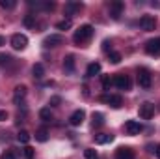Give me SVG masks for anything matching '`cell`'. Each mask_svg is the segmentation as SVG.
I'll use <instances>...</instances> for the list:
<instances>
[{
	"instance_id": "6da1fadb",
	"label": "cell",
	"mask_w": 160,
	"mask_h": 159,
	"mask_svg": "<svg viewBox=\"0 0 160 159\" xmlns=\"http://www.w3.org/2000/svg\"><path fill=\"white\" fill-rule=\"evenodd\" d=\"M91 36H93V26H91V25H82L78 30L75 32L73 41H75L77 45H84V43H88V41L91 40Z\"/></svg>"
},
{
	"instance_id": "7a4b0ae2",
	"label": "cell",
	"mask_w": 160,
	"mask_h": 159,
	"mask_svg": "<svg viewBox=\"0 0 160 159\" xmlns=\"http://www.w3.org/2000/svg\"><path fill=\"white\" fill-rule=\"evenodd\" d=\"M114 86H118L119 90H130V86H132V82L128 79V75H125V73H118V75H114Z\"/></svg>"
},
{
	"instance_id": "3957f363",
	"label": "cell",
	"mask_w": 160,
	"mask_h": 159,
	"mask_svg": "<svg viewBox=\"0 0 160 159\" xmlns=\"http://www.w3.org/2000/svg\"><path fill=\"white\" fill-rule=\"evenodd\" d=\"M101 101L102 103H108L114 109H119L121 105H123V99H121V96H118V94H104V96H101Z\"/></svg>"
},
{
	"instance_id": "277c9868",
	"label": "cell",
	"mask_w": 160,
	"mask_h": 159,
	"mask_svg": "<svg viewBox=\"0 0 160 159\" xmlns=\"http://www.w3.org/2000/svg\"><path fill=\"white\" fill-rule=\"evenodd\" d=\"M26 45H28V38L24 34H13L11 36V47L15 51H22V49H26Z\"/></svg>"
},
{
	"instance_id": "5b68a950",
	"label": "cell",
	"mask_w": 160,
	"mask_h": 159,
	"mask_svg": "<svg viewBox=\"0 0 160 159\" xmlns=\"http://www.w3.org/2000/svg\"><path fill=\"white\" fill-rule=\"evenodd\" d=\"M153 116H155V105L149 103V101L142 103V105H140V118L142 120H151Z\"/></svg>"
},
{
	"instance_id": "8992f818",
	"label": "cell",
	"mask_w": 160,
	"mask_h": 159,
	"mask_svg": "<svg viewBox=\"0 0 160 159\" xmlns=\"http://www.w3.org/2000/svg\"><path fill=\"white\" fill-rule=\"evenodd\" d=\"M140 26H142V30H145V32L155 30V26H157V17H155V15H143V17L140 19Z\"/></svg>"
},
{
	"instance_id": "52a82bcc",
	"label": "cell",
	"mask_w": 160,
	"mask_h": 159,
	"mask_svg": "<svg viewBox=\"0 0 160 159\" xmlns=\"http://www.w3.org/2000/svg\"><path fill=\"white\" fill-rule=\"evenodd\" d=\"M123 9H125V4H123L121 0L110 2V17H112L114 21H118L121 15H123Z\"/></svg>"
},
{
	"instance_id": "ba28073f",
	"label": "cell",
	"mask_w": 160,
	"mask_h": 159,
	"mask_svg": "<svg viewBox=\"0 0 160 159\" xmlns=\"http://www.w3.org/2000/svg\"><path fill=\"white\" fill-rule=\"evenodd\" d=\"M145 52L149 56H160V38L149 40L145 43Z\"/></svg>"
},
{
	"instance_id": "9c48e42d",
	"label": "cell",
	"mask_w": 160,
	"mask_h": 159,
	"mask_svg": "<svg viewBox=\"0 0 160 159\" xmlns=\"http://www.w3.org/2000/svg\"><path fill=\"white\" fill-rule=\"evenodd\" d=\"M125 131L128 135H140L143 131V125L138 120H128V122H125Z\"/></svg>"
},
{
	"instance_id": "30bf717a",
	"label": "cell",
	"mask_w": 160,
	"mask_h": 159,
	"mask_svg": "<svg viewBox=\"0 0 160 159\" xmlns=\"http://www.w3.org/2000/svg\"><path fill=\"white\" fill-rule=\"evenodd\" d=\"M151 73H149V69H145V68H142V69H138V84L142 86V88H149L151 86Z\"/></svg>"
},
{
	"instance_id": "8fae6325",
	"label": "cell",
	"mask_w": 160,
	"mask_h": 159,
	"mask_svg": "<svg viewBox=\"0 0 160 159\" xmlns=\"http://www.w3.org/2000/svg\"><path fill=\"white\" fill-rule=\"evenodd\" d=\"M62 43H63V36H60V34H50V36H47V38L43 40V47L50 49V47H58V45H62Z\"/></svg>"
},
{
	"instance_id": "7c38bea8",
	"label": "cell",
	"mask_w": 160,
	"mask_h": 159,
	"mask_svg": "<svg viewBox=\"0 0 160 159\" xmlns=\"http://www.w3.org/2000/svg\"><path fill=\"white\" fill-rule=\"evenodd\" d=\"M116 159H134V150L128 146H121L116 150Z\"/></svg>"
},
{
	"instance_id": "4fadbf2b",
	"label": "cell",
	"mask_w": 160,
	"mask_h": 159,
	"mask_svg": "<svg viewBox=\"0 0 160 159\" xmlns=\"http://www.w3.org/2000/svg\"><path fill=\"white\" fill-rule=\"evenodd\" d=\"M84 118H86V112H84L82 109H78V111H75V112L69 116V123H71L73 127H78L80 123L84 122Z\"/></svg>"
},
{
	"instance_id": "5bb4252c",
	"label": "cell",
	"mask_w": 160,
	"mask_h": 159,
	"mask_svg": "<svg viewBox=\"0 0 160 159\" xmlns=\"http://www.w3.org/2000/svg\"><path fill=\"white\" fill-rule=\"evenodd\" d=\"M28 6H32V8H36V9H43V11H52V9L56 8L54 2H34V0H30Z\"/></svg>"
},
{
	"instance_id": "9a60e30c",
	"label": "cell",
	"mask_w": 160,
	"mask_h": 159,
	"mask_svg": "<svg viewBox=\"0 0 160 159\" xmlns=\"http://www.w3.org/2000/svg\"><path fill=\"white\" fill-rule=\"evenodd\" d=\"M75 68H77L75 56H73V54H67V56L63 58V71H65V73H75Z\"/></svg>"
},
{
	"instance_id": "2e32d148",
	"label": "cell",
	"mask_w": 160,
	"mask_h": 159,
	"mask_svg": "<svg viewBox=\"0 0 160 159\" xmlns=\"http://www.w3.org/2000/svg\"><path fill=\"white\" fill-rule=\"evenodd\" d=\"M82 9V2H67L65 4V15H75L77 11H80Z\"/></svg>"
},
{
	"instance_id": "e0dca14e",
	"label": "cell",
	"mask_w": 160,
	"mask_h": 159,
	"mask_svg": "<svg viewBox=\"0 0 160 159\" xmlns=\"http://www.w3.org/2000/svg\"><path fill=\"white\" fill-rule=\"evenodd\" d=\"M26 97V86H17L15 88V92H13V103H21L22 99Z\"/></svg>"
},
{
	"instance_id": "ac0fdd59",
	"label": "cell",
	"mask_w": 160,
	"mask_h": 159,
	"mask_svg": "<svg viewBox=\"0 0 160 159\" xmlns=\"http://www.w3.org/2000/svg\"><path fill=\"white\" fill-rule=\"evenodd\" d=\"M101 73V64L99 62H91L89 66H88V69H86V75L88 77H95V75H99Z\"/></svg>"
},
{
	"instance_id": "d6986e66",
	"label": "cell",
	"mask_w": 160,
	"mask_h": 159,
	"mask_svg": "<svg viewBox=\"0 0 160 159\" xmlns=\"http://www.w3.org/2000/svg\"><path fill=\"white\" fill-rule=\"evenodd\" d=\"M112 140H114V135H110V133H99V135H95V142L97 144H108Z\"/></svg>"
},
{
	"instance_id": "ffe728a7",
	"label": "cell",
	"mask_w": 160,
	"mask_h": 159,
	"mask_svg": "<svg viewBox=\"0 0 160 159\" xmlns=\"http://www.w3.org/2000/svg\"><path fill=\"white\" fill-rule=\"evenodd\" d=\"M32 73H34V79H43L45 77V66L43 64H36L32 68Z\"/></svg>"
},
{
	"instance_id": "44dd1931",
	"label": "cell",
	"mask_w": 160,
	"mask_h": 159,
	"mask_svg": "<svg viewBox=\"0 0 160 159\" xmlns=\"http://www.w3.org/2000/svg\"><path fill=\"white\" fill-rule=\"evenodd\" d=\"M30 139H32V137H30V133H28V131H24V129H21V131L17 133V140H19V142H22V144H28V142H30Z\"/></svg>"
},
{
	"instance_id": "7402d4cb",
	"label": "cell",
	"mask_w": 160,
	"mask_h": 159,
	"mask_svg": "<svg viewBox=\"0 0 160 159\" xmlns=\"http://www.w3.org/2000/svg\"><path fill=\"white\" fill-rule=\"evenodd\" d=\"M93 127H101L104 123V114L102 112H93Z\"/></svg>"
},
{
	"instance_id": "603a6c76",
	"label": "cell",
	"mask_w": 160,
	"mask_h": 159,
	"mask_svg": "<svg viewBox=\"0 0 160 159\" xmlns=\"http://www.w3.org/2000/svg\"><path fill=\"white\" fill-rule=\"evenodd\" d=\"M39 118L43 120V122H50V120H52V112H50L48 107H43L39 111Z\"/></svg>"
},
{
	"instance_id": "cb8c5ba5",
	"label": "cell",
	"mask_w": 160,
	"mask_h": 159,
	"mask_svg": "<svg viewBox=\"0 0 160 159\" xmlns=\"http://www.w3.org/2000/svg\"><path fill=\"white\" fill-rule=\"evenodd\" d=\"M48 139V131L45 129V127H41V129H38L36 131V140H39V142H45Z\"/></svg>"
},
{
	"instance_id": "d4e9b609",
	"label": "cell",
	"mask_w": 160,
	"mask_h": 159,
	"mask_svg": "<svg viewBox=\"0 0 160 159\" xmlns=\"http://www.w3.org/2000/svg\"><path fill=\"white\" fill-rule=\"evenodd\" d=\"M71 19H63V21H60V23H56V28L58 30H69L71 28Z\"/></svg>"
},
{
	"instance_id": "484cf974",
	"label": "cell",
	"mask_w": 160,
	"mask_h": 159,
	"mask_svg": "<svg viewBox=\"0 0 160 159\" xmlns=\"http://www.w3.org/2000/svg\"><path fill=\"white\" fill-rule=\"evenodd\" d=\"M101 82H102V90H110V86L114 84V79H112L110 75H102Z\"/></svg>"
},
{
	"instance_id": "4316f807",
	"label": "cell",
	"mask_w": 160,
	"mask_h": 159,
	"mask_svg": "<svg viewBox=\"0 0 160 159\" xmlns=\"http://www.w3.org/2000/svg\"><path fill=\"white\" fill-rule=\"evenodd\" d=\"M15 6H17L15 0H0V8L2 9H13Z\"/></svg>"
},
{
	"instance_id": "83f0119b",
	"label": "cell",
	"mask_w": 160,
	"mask_h": 159,
	"mask_svg": "<svg viewBox=\"0 0 160 159\" xmlns=\"http://www.w3.org/2000/svg\"><path fill=\"white\" fill-rule=\"evenodd\" d=\"M22 23H24V26H28V28H30V26H36V15H26Z\"/></svg>"
},
{
	"instance_id": "f1b7e54d",
	"label": "cell",
	"mask_w": 160,
	"mask_h": 159,
	"mask_svg": "<svg viewBox=\"0 0 160 159\" xmlns=\"http://www.w3.org/2000/svg\"><path fill=\"white\" fill-rule=\"evenodd\" d=\"M108 56H110V62H112V64H119L121 62V54L119 52H116V51H112Z\"/></svg>"
},
{
	"instance_id": "f546056e",
	"label": "cell",
	"mask_w": 160,
	"mask_h": 159,
	"mask_svg": "<svg viewBox=\"0 0 160 159\" xmlns=\"http://www.w3.org/2000/svg\"><path fill=\"white\" fill-rule=\"evenodd\" d=\"M84 156H86V159H97V152L93 148H86L84 150Z\"/></svg>"
},
{
	"instance_id": "4dcf8cb0",
	"label": "cell",
	"mask_w": 160,
	"mask_h": 159,
	"mask_svg": "<svg viewBox=\"0 0 160 159\" xmlns=\"http://www.w3.org/2000/svg\"><path fill=\"white\" fill-rule=\"evenodd\" d=\"M22 156H24V159H34V148L26 146V148L22 150Z\"/></svg>"
},
{
	"instance_id": "1f68e13d",
	"label": "cell",
	"mask_w": 160,
	"mask_h": 159,
	"mask_svg": "<svg viewBox=\"0 0 160 159\" xmlns=\"http://www.w3.org/2000/svg\"><path fill=\"white\" fill-rule=\"evenodd\" d=\"M0 159H17V154L13 152V150H6L4 154H2V157Z\"/></svg>"
},
{
	"instance_id": "d6a6232c",
	"label": "cell",
	"mask_w": 160,
	"mask_h": 159,
	"mask_svg": "<svg viewBox=\"0 0 160 159\" xmlns=\"http://www.w3.org/2000/svg\"><path fill=\"white\" fill-rule=\"evenodd\" d=\"M8 64H11V56H8V54H0V66H8Z\"/></svg>"
},
{
	"instance_id": "836d02e7",
	"label": "cell",
	"mask_w": 160,
	"mask_h": 159,
	"mask_svg": "<svg viewBox=\"0 0 160 159\" xmlns=\"http://www.w3.org/2000/svg\"><path fill=\"white\" fill-rule=\"evenodd\" d=\"M102 51H104V52H108V54H110V52L114 51V49H112V43H110L108 40H106V41H102Z\"/></svg>"
},
{
	"instance_id": "e575fe53",
	"label": "cell",
	"mask_w": 160,
	"mask_h": 159,
	"mask_svg": "<svg viewBox=\"0 0 160 159\" xmlns=\"http://www.w3.org/2000/svg\"><path fill=\"white\" fill-rule=\"evenodd\" d=\"M60 101H62V99H60L58 96H54V97H50V103H48V105H52V107H56V105H60Z\"/></svg>"
},
{
	"instance_id": "d590c367",
	"label": "cell",
	"mask_w": 160,
	"mask_h": 159,
	"mask_svg": "<svg viewBox=\"0 0 160 159\" xmlns=\"http://www.w3.org/2000/svg\"><path fill=\"white\" fill-rule=\"evenodd\" d=\"M6 118H8V112H6V111H0V122L6 120Z\"/></svg>"
},
{
	"instance_id": "8d00e7d4",
	"label": "cell",
	"mask_w": 160,
	"mask_h": 159,
	"mask_svg": "<svg viewBox=\"0 0 160 159\" xmlns=\"http://www.w3.org/2000/svg\"><path fill=\"white\" fill-rule=\"evenodd\" d=\"M157 157L160 159V144H158V146H157Z\"/></svg>"
},
{
	"instance_id": "74e56055",
	"label": "cell",
	"mask_w": 160,
	"mask_h": 159,
	"mask_svg": "<svg viewBox=\"0 0 160 159\" xmlns=\"http://www.w3.org/2000/svg\"><path fill=\"white\" fill-rule=\"evenodd\" d=\"M4 43H6V40H4V38H2V36H0V47H2V45H4Z\"/></svg>"
}]
</instances>
